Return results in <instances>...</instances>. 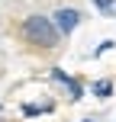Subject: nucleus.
<instances>
[{
	"instance_id": "nucleus-1",
	"label": "nucleus",
	"mask_w": 116,
	"mask_h": 122,
	"mask_svg": "<svg viewBox=\"0 0 116 122\" xmlns=\"http://www.w3.org/2000/svg\"><path fill=\"white\" fill-rule=\"evenodd\" d=\"M23 36H26V42L39 45V48H55L58 39H61V32L55 29V23H52L49 16L32 13V16L23 19Z\"/></svg>"
},
{
	"instance_id": "nucleus-2",
	"label": "nucleus",
	"mask_w": 116,
	"mask_h": 122,
	"mask_svg": "<svg viewBox=\"0 0 116 122\" xmlns=\"http://www.w3.org/2000/svg\"><path fill=\"white\" fill-rule=\"evenodd\" d=\"M77 23H81V13H77V10H71V6H65V10H58V13H55V29L61 32V36L74 32V29H77Z\"/></svg>"
},
{
	"instance_id": "nucleus-3",
	"label": "nucleus",
	"mask_w": 116,
	"mask_h": 122,
	"mask_svg": "<svg viewBox=\"0 0 116 122\" xmlns=\"http://www.w3.org/2000/svg\"><path fill=\"white\" fill-rule=\"evenodd\" d=\"M94 93H97V97H110V93H113V80H100V84H94Z\"/></svg>"
},
{
	"instance_id": "nucleus-4",
	"label": "nucleus",
	"mask_w": 116,
	"mask_h": 122,
	"mask_svg": "<svg viewBox=\"0 0 116 122\" xmlns=\"http://www.w3.org/2000/svg\"><path fill=\"white\" fill-rule=\"evenodd\" d=\"M94 6H100V10L110 13V10H113V0H94Z\"/></svg>"
},
{
	"instance_id": "nucleus-5",
	"label": "nucleus",
	"mask_w": 116,
	"mask_h": 122,
	"mask_svg": "<svg viewBox=\"0 0 116 122\" xmlns=\"http://www.w3.org/2000/svg\"><path fill=\"white\" fill-rule=\"evenodd\" d=\"M87 122H90V119H87Z\"/></svg>"
}]
</instances>
